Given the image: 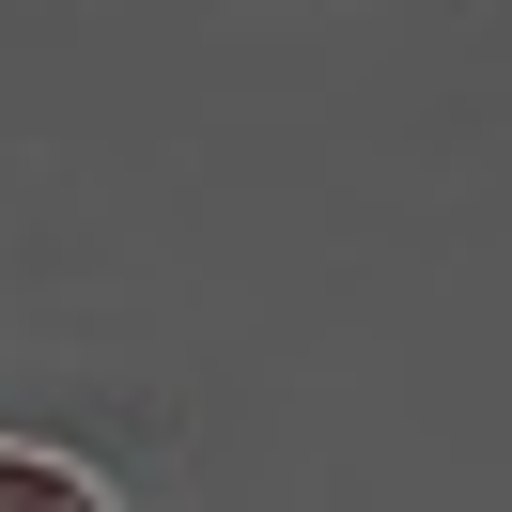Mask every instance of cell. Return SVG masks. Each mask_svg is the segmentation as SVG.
I'll use <instances>...</instances> for the list:
<instances>
[{
  "mask_svg": "<svg viewBox=\"0 0 512 512\" xmlns=\"http://www.w3.org/2000/svg\"><path fill=\"white\" fill-rule=\"evenodd\" d=\"M0 512H125V497H109V466H78V450L0 435Z\"/></svg>",
  "mask_w": 512,
  "mask_h": 512,
  "instance_id": "obj_1",
  "label": "cell"
}]
</instances>
